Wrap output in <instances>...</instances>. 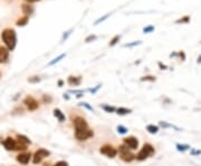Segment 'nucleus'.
<instances>
[{"label": "nucleus", "instance_id": "cd10ccee", "mask_svg": "<svg viewBox=\"0 0 201 166\" xmlns=\"http://www.w3.org/2000/svg\"><path fill=\"white\" fill-rule=\"evenodd\" d=\"M80 105H82V106H85V107L87 108V109H89V111H94V108L92 107V106H89V105H88L87 103H80Z\"/></svg>", "mask_w": 201, "mask_h": 166}, {"label": "nucleus", "instance_id": "473e14b6", "mask_svg": "<svg viewBox=\"0 0 201 166\" xmlns=\"http://www.w3.org/2000/svg\"><path fill=\"white\" fill-rule=\"evenodd\" d=\"M43 99H44L45 102H48V103H49V102H50V100H51V98H50V97H49V96H46V95H45V96L43 97Z\"/></svg>", "mask_w": 201, "mask_h": 166}, {"label": "nucleus", "instance_id": "c85d7f7f", "mask_svg": "<svg viewBox=\"0 0 201 166\" xmlns=\"http://www.w3.org/2000/svg\"><path fill=\"white\" fill-rule=\"evenodd\" d=\"M189 20H190V17H189V16H186V17H184V18L180 19V20H178L177 22H188Z\"/></svg>", "mask_w": 201, "mask_h": 166}, {"label": "nucleus", "instance_id": "423d86ee", "mask_svg": "<svg viewBox=\"0 0 201 166\" xmlns=\"http://www.w3.org/2000/svg\"><path fill=\"white\" fill-rule=\"evenodd\" d=\"M99 152H101V154L105 155L106 157H110V158H114L117 155L116 148H114L112 145H104L99 148Z\"/></svg>", "mask_w": 201, "mask_h": 166}, {"label": "nucleus", "instance_id": "dca6fc26", "mask_svg": "<svg viewBox=\"0 0 201 166\" xmlns=\"http://www.w3.org/2000/svg\"><path fill=\"white\" fill-rule=\"evenodd\" d=\"M22 11H24V14H25L27 17L29 15H31L34 11V8L29 5H22Z\"/></svg>", "mask_w": 201, "mask_h": 166}, {"label": "nucleus", "instance_id": "2eb2a0df", "mask_svg": "<svg viewBox=\"0 0 201 166\" xmlns=\"http://www.w3.org/2000/svg\"><path fill=\"white\" fill-rule=\"evenodd\" d=\"M17 139H18L19 143H21V144H24V145H29L30 143H31L28 137H26L25 135H20V134L17 135Z\"/></svg>", "mask_w": 201, "mask_h": 166}, {"label": "nucleus", "instance_id": "b1692460", "mask_svg": "<svg viewBox=\"0 0 201 166\" xmlns=\"http://www.w3.org/2000/svg\"><path fill=\"white\" fill-rule=\"evenodd\" d=\"M53 166H68V163L66 162V161H59V162H57Z\"/></svg>", "mask_w": 201, "mask_h": 166}, {"label": "nucleus", "instance_id": "7c9ffc66", "mask_svg": "<svg viewBox=\"0 0 201 166\" xmlns=\"http://www.w3.org/2000/svg\"><path fill=\"white\" fill-rule=\"evenodd\" d=\"M154 29L153 26H150V27H146V28H144V33H149V31H152V30Z\"/></svg>", "mask_w": 201, "mask_h": 166}, {"label": "nucleus", "instance_id": "c9c22d12", "mask_svg": "<svg viewBox=\"0 0 201 166\" xmlns=\"http://www.w3.org/2000/svg\"><path fill=\"white\" fill-rule=\"evenodd\" d=\"M63 84H64V81H63V80H58V85H59V87H62Z\"/></svg>", "mask_w": 201, "mask_h": 166}, {"label": "nucleus", "instance_id": "c756f323", "mask_svg": "<svg viewBox=\"0 0 201 166\" xmlns=\"http://www.w3.org/2000/svg\"><path fill=\"white\" fill-rule=\"evenodd\" d=\"M95 38H96V37L94 36V35H91V36H88V37L86 38V39H85V41H86V42H89L91 40H94Z\"/></svg>", "mask_w": 201, "mask_h": 166}, {"label": "nucleus", "instance_id": "7ed1b4c3", "mask_svg": "<svg viewBox=\"0 0 201 166\" xmlns=\"http://www.w3.org/2000/svg\"><path fill=\"white\" fill-rule=\"evenodd\" d=\"M118 151H120V157L122 161H124L126 163H130L132 161H134L135 159V155L134 154H132L131 152L128 149V146H125V145H122L120 146L118 148Z\"/></svg>", "mask_w": 201, "mask_h": 166}, {"label": "nucleus", "instance_id": "a211bd4d", "mask_svg": "<svg viewBox=\"0 0 201 166\" xmlns=\"http://www.w3.org/2000/svg\"><path fill=\"white\" fill-rule=\"evenodd\" d=\"M146 130L149 132L150 134H157V132H159V126L157 125H148L146 126Z\"/></svg>", "mask_w": 201, "mask_h": 166}, {"label": "nucleus", "instance_id": "9d476101", "mask_svg": "<svg viewBox=\"0 0 201 166\" xmlns=\"http://www.w3.org/2000/svg\"><path fill=\"white\" fill-rule=\"evenodd\" d=\"M2 144H4L5 148H6L7 151H15L17 142H16L14 138H11V137H7V138L2 142Z\"/></svg>", "mask_w": 201, "mask_h": 166}, {"label": "nucleus", "instance_id": "f03ea898", "mask_svg": "<svg viewBox=\"0 0 201 166\" xmlns=\"http://www.w3.org/2000/svg\"><path fill=\"white\" fill-rule=\"evenodd\" d=\"M154 153H155V149H154L153 146L151 144H149V143H146V144L143 145V147L141 148V151L138 153V155H135V158L136 161L142 162V161H145L148 157H150V156L153 155Z\"/></svg>", "mask_w": 201, "mask_h": 166}, {"label": "nucleus", "instance_id": "5701e85b", "mask_svg": "<svg viewBox=\"0 0 201 166\" xmlns=\"http://www.w3.org/2000/svg\"><path fill=\"white\" fill-rule=\"evenodd\" d=\"M142 81H155V77L154 76H144L141 78Z\"/></svg>", "mask_w": 201, "mask_h": 166}, {"label": "nucleus", "instance_id": "39448f33", "mask_svg": "<svg viewBox=\"0 0 201 166\" xmlns=\"http://www.w3.org/2000/svg\"><path fill=\"white\" fill-rule=\"evenodd\" d=\"M94 136V132L91 128H86L83 130H75V137L78 140H86Z\"/></svg>", "mask_w": 201, "mask_h": 166}, {"label": "nucleus", "instance_id": "412c9836", "mask_svg": "<svg viewBox=\"0 0 201 166\" xmlns=\"http://www.w3.org/2000/svg\"><path fill=\"white\" fill-rule=\"evenodd\" d=\"M27 22H28V17L26 16V17H24V18H20L18 21H17V26H25Z\"/></svg>", "mask_w": 201, "mask_h": 166}, {"label": "nucleus", "instance_id": "f704fd0d", "mask_svg": "<svg viewBox=\"0 0 201 166\" xmlns=\"http://www.w3.org/2000/svg\"><path fill=\"white\" fill-rule=\"evenodd\" d=\"M192 154L196 155V154H201V151H192Z\"/></svg>", "mask_w": 201, "mask_h": 166}, {"label": "nucleus", "instance_id": "0eeeda50", "mask_svg": "<svg viewBox=\"0 0 201 166\" xmlns=\"http://www.w3.org/2000/svg\"><path fill=\"white\" fill-rule=\"evenodd\" d=\"M24 104H25L26 107L28 108V111H36V109H38V107H39V104H38V102H37V100L31 96L26 97L25 99H24Z\"/></svg>", "mask_w": 201, "mask_h": 166}, {"label": "nucleus", "instance_id": "f8f14e48", "mask_svg": "<svg viewBox=\"0 0 201 166\" xmlns=\"http://www.w3.org/2000/svg\"><path fill=\"white\" fill-rule=\"evenodd\" d=\"M9 58V49L7 47H0V64H5Z\"/></svg>", "mask_w": 201, "mask_h": 166}, {"label": "nucleus", "instance_id": "393cba45", "mask_svg": "<svg viewBox=\"0 0 201 166\" xmlns=\"http://www.w3.org/2000/svg\"><path fill=\"white\" fill-rule=\"evenodd\" d=\"M64 57H65V55H64V54H63V55H60V56H58L57 58H55V60H53V61H50V63H49V65H54V64H55V63H58L59 60H60V59H62V58H64Z\"/></svg>", "mask_w": 201, "mask_h": 166}, {"label": "nucleus", "instance_id": "1a4fd4ad", "mask_svg": "<svg viewBox=\"0 0 201 166\" xmlns=\"http://www.w3.org/2000/svg\"><path fill=\"white\" fill-rule=\"evenodd\" d=\"M123 142H124L125 146H128L130 149H136V148L139 147V140L134 136L125 137L124 139H123Z\"/></svg>", "mask_w": 201, "mask_h": 166}, {"label": "nucleus", "instance_id": "20e7f679", "mask_svg": "<svg viewBox=\"0 0 201 166\" xmlns=\"http://www.w3.org/2000/svg\"><path fill=\"white\" fill-rule=\"evenodd\" d=\"M50 155V153H49V151H47V149H45V148H39L38 151L35 152V154H34L33 156V163L34 164H39L43 159L45 158V157H47V156Z\"/></svg>", "mask_w": 201, "mask_h": 166}, {"label": "nucleus", "instance_id": "4468645a", "mask_svg": "<svg viewBox=\"0 0 201 166\" xmlns=\"http://www.w3.org/2000/svg\"><path fill=\"white\" fill-rule=\"evenodd\" d=\"M80 80H82V77L80 76H70L68 79H67V83L70 84V86H78L80 84Z\"/></svg>", "mask_w": 201, "mask_h": 166}, {"label": "nucleus", "instance_id": "a878e982", "mask_svg": "<svg viewBox=\"0 0 201 166\" xmlns=\"http://www.w3.org/2000/svg\"><path fill=\"white\" fill-rule=\"evenodd\" d=\"M39 80H40V78L37 77V76H34V77H31V78H29V79H28V81H29V83H38Z\"/></svg>", "mask_w": 201, "mask_h": 166}, {"label": "nucleus", "instance_id": "f257e3e1", "mask_svg": "<svg viewBox=\"0 0 201 166\" xmlns=\"http://www.w3.org/2000/svg\"><path fill=\"white\" fill-rule=\"evenodd\" d=\"M1 38L4 40L6 47L9 50H14L16 47V42H17V37H16V33L14 29H5L1 33Z\"/></svg>", "mask_w": 201, "mask_h": 166}, {"label": "nucleus", "instance_id": "aec40b11", "mask_svg": "<svg viewBox=\"0 0 201 166\" xmlns=\"http://www.w3.org/2000/svg\"><path fill=\"white\" fill-rule=\"evenodd\" d=\"M102 108L106 113H114V111H116V108L113 107V106H109V105H103Z\"/></svg>", "mask_w": 201, "mask_h": 166}, {"label": "nucleus", "instance_id": "9b49d317", "mask_svg": "<svg viewBox=\"0 0 201 166\" xmlns=\"http://www.w3.org/2000/svg\"><path fill=\"white\" fill-rule=\"evenodd\" d=\"M31 158V154L30 153H20L17 156V162L22 164V165H27Z\"/></svg>", "mask_w": 201, "mask_h": 166}, {"label": "nucleus", "instance_id": "6e6552de", "mask_svg": "<svg viewBox=\"0 0 201 166\" xmlns=\"http://www.w3.org/2000/svg\"><path fill=\"white\" fill-rule=\"evenodd\" d=\"M73 124L74 127H75V130H83V129L88 128L87 122L85 121V118L80 117V116H77V117L74 118Z\"/></svg>", "mask_w": 201, "mask_h": 166}, {"label": "nucleus", "instance_id": "f3484780", "mask_svg": "<svg viewBox=\"0 0 201 166\" xmlns=\"http://www.w3.org/2000/svg\"><path fill=\"white\" fill-rule=\"evenodd\" d=\"M131 113H132V109H130V108H125V107L116 108V114L118 115H128V114H131Z\"/></svg>", "mask_w": 201, "mask_h": 166}, {"label": "nucleus", "instance_id": "4be33fe9", "mask_svg": "<svg viewBox=\"0 0 201 166\" xmlns=\"http://www.w3.org/2000/svg\"><path fill=\"white\" fill-rule=\"evenodd\" d=\"M117 132H118L120 134H126L128 130V128H126V127H124V126L118 125V126H117Z\"/></svg>", "mask_w": 201, "mask_h": 166}, {"label": "nucleus", "instance_id": "72a5a7b5", "mask_svg": "<svg viewBox=\"0 0 201 166\" xmlns=\"http://www.w3.org/2000/svg\"><path fill=\"white\" fill-rule=\"evenodd\" d=\"M159 66L161 67V69H167V66H165V65H162L161 63H159Z\"/></svg>", "mask_w": 201, "mask_h": 166}, {"label": "nucleus", "instance_id": "2f4dec72", "mask_svg": "<svg viewBox=\"0 0 201 166\" xmlns=\"http://www.w3.org/2000/svg\"><path fill=\"white\" fill-rule=\"evenodd\" d=\"M160 125L162 126V127H172V125H170V124H167L165 122H160Z\"/></svg>", "mask_w": 201, "mask_h": 166}, {"label": "nucleus", "instance_id": "6ab92c4d", "mask_svg": "<svg viewBox=\"0 0 201 166\" xmlns=\"http://www.w3.org/2000/svg\"><path fill=\"white\" fill-rule=\"evenodd\" d=\"M176 147L179 152H186V151H188V149H190L191 148L189 145H186V144H177Z\"/></svg>", "mask_w": 201, "mask_h": 166}, {"label": "nucleus", "instance_id": "bb28decb", "mask_svg": "<svg viewBox=\"0 0 201 166\" xmlns=\"http://www.w3.org/2000/svg\"><path fill=\"white\" fill-rule=\"evenodd\" d=\"M118 39H120V36H115V37L112 39V41L110 42V46H114V45H115L117 41H118Z\"/></svg>", "mask_w": 201, "mask_h": 166}, {"label": "nucleus", "instance_id": "e433bc0d", "mask_svg": "<svg viewBox=\"0 0 201 166\" xmlns=\"http://www.w3.org/2000/svg\"><path fill=\"white\" fill-rule=\"evenodd\" d=\"M26 1H28V2H35V1H39V0H26Z\"/></svg>", "mask_w": 201, "mask_h": 166}, {"label": "nucleus", "instance_id": "ddd939ff", "mask_svg": "<svg viewBox=\"0 0 201 166\" xmlns=\"http://www.w3.org/2000/svg\"><path fill=\"white\" fill-rule=\"evenodd\" d=\"M54 116H55L57 119H58V122L59 123H64L66 121V116H65V114L63 113L59 108H55L54 109Z\"/></svg>", "mask_w": 201, "mask_h": 166}]
</instances>
